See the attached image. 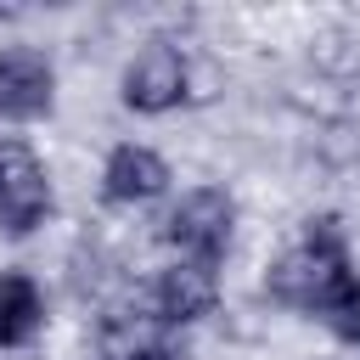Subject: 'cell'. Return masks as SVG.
I'll use <instances>...</instances> for the list:
<instances>
[{"label": "cell", "instance_id": "cell-1", "mask_svg": "<svg viewBox=\"0 0 360 360\" xmlns=\"http://www.w3.org/2000/svg\"><path fill=\"white\" fill-rule=\"evenodd\" d=\"M264 298L276 309H292V315H309V321H326L354 287H360V270H354V248H349V231L338 214H309L298 242H287L270 264H264Z\"/></svg>", "mask_w": 360, "mask_h": 360}, {"label": "cell", "instance_id": "cell-2", "mask_svg": "<svg viewBox=\"0 0 360 360\" xmlns=\"http://www.w3.org/2000/svg\"><path fill=\"white\" fill-rule=\"evenodd\" d=\"M236 219L242 208L225 186H191L158 214V242L169 248V259H197L219 270L236 242Z\"/></svg>", "mask_w": 360, "mask_h": 360}, {"label": "cell", "instance_id": "cell-3", "mask_svg": "<svg viewBox=\"0 0 360 360\" xmlns=\"http://www.w3.org/2000/svg\"><path fill=\"white\" fill-rule=\"evenodd\" d=\"M118 101L135 118H169L191 101V56L174 39H141L118 73Z\"/></svg>", "mask_w": 360, "mask_h": 360}, {"label": "cell", "instance_id": "cell-4", "mask_svg": "<svg viewBox=\"0 0 360 360\" xmlns=\"http://www.w3.org/2000/svg\"><path fill=\"white\" fill-rule=\"evenodd\" d=\"M219 270L214 264H197V259H169V264H158V276L146 281V292H141V304L152 309V321L158 326H169V332H191V326H202L214 309H219Z\"/></svg>", "mask_w": 360, "mask_h": 360}, {"label": "cell", "instance_id": "cell-5", "mask_svg": "<svg viewBox=\"0 0 360 360\" xmlns=\"http://www.w3.org/2000/svg\"><path fill=\"white\" fill-rule=\"evenodd\" d=\"M96 360H191V338L152 321L141 292L96 315Z\"/></svg>", "mask_w": 360, "mask_h": 360}, {"label": "cell", "instance_id": "cell-6", "mask_svg": "<svg viewBox=\"0 0 360 360\" xmlns=\"http://www.w3.org/2000/svg\"><path fill=\"white\" fill-rule=\"evenodd\" d=\"M169 186H174V169H169V158H163L158 146H146V141H118V146H107L101 174H96V197H101L107 208H146V202L169 197Z\"/></svg>", "mask_w": 360, "mask_h": 360}, {"label": "cell", "instance_id": "cell-7", "mask_svg": "<svg viewBox=\"0 0 360 360\" xmlns=\"http://www.w3.org/2000/svg\"><path fill=\"white\" fill-rule=\"evenodd\" d=\"M56 112V62L39 45H0V124H39Z\"/></svg>", "mask_w": 360, "mask_h": 360}, {"label": "cell", "instance_id": "cell-8", "mask_svg": "<svg viewBox=\"0 0 360 360\" xmlns=\"http://www.w3.org/2000/svg\"><path fill=\"white\" fill-rule=\"evenodd\" d=\"M56 214V186H51V169L39 163L34 146H22L6 191H0V236H34L45 219Z\"/></svg>", "mask_w": 360, "mask_h": 360}, {"label": "cell", "instance_id": "cell-9", "mask_svg": "<svg viewBox=\"0 0 360 360\" xmlns=\"http://www.w3.org/2000/svg\"><path fill=\"white\" fill-rule=\"evenodd\" d=\"M45 332V287L28 270H0V354L28 349Z\"/></svg>", "mask_w": 360, "mask_h": 360}, {"label": "cell", "instance_id": "cell-10", "mask_svg": "<svg viewBox=\"0 0 360 360\" xmlns=\"http://www.w3.org/2000/svg\"><path fill=\"white\" fill-rule=\"evenodd\" d=\"M321 326H326V332H332L338 343L360 349V287H354V292H349V298H343V304H338V309H332V315H326Z\"/></svg>", "mask_w": 360, "mask_h": 360}, {"label": "cell", "instance_id": "cell-11", "mask_svg": "<svg viewBox=\"0 0 360 360\" xmlns=\"http://www.w3.org/2000/svg\"><path fill=\"white\" fill-rule=\"evenodd\" d=\"M22 146H28V141L0 135V191H6V180H11V169H17V158H22Z\"/></svg>", "mask_w": 360, "mask_h": 360}]
</instances>
